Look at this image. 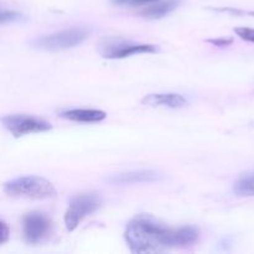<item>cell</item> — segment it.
I'll return each mask as SVG.
<instances>
[{"mask_svg":"<svg viewBox=\"0 0 254 254\" xmlns=\"http://www.w3.org/2000/svg\"><path fill=\"white\" fill-rule=\"evenodd\" d=\"M198 232L195 227L173 230L153 215L141 213L127 225L124 240L133 253H156L173 247H188L196 243Z\"/></svg>","mask_w":254,"mask_h":254,"instance_id":"obj_1","label":"cell"},{"mask_svg":"<svg viewBox=\"0 0 254 254\" xmlns=\"http://www.w3.org/2000/svg\"><path fill=\"white\" fill-rule=\"evenodd\" d=\"M4 192L12 197L47 198L56 195L51 181L40 176H21L4 184Z\"/></svg>","mask_w":254,"mask_h":254,"instance_id":"obj_2","label":"cell"},{"mask_svg":"<svg viewBox=\"0 0 254 254\" xmlns=\"http://www.w3.org/2000/svg\"><path fill=\"white\" fill-rule=\"evenodd\" d=\"M98 51L104 59L118 60L138 54H156L160 51V49L156 45L136 44L133 41L111 37L99 42Z\"/></svg>","mask_w":254,"mask_h":254,"instance_id":"obj_3","label":"cell"},{"mask_svg":"<svg viewBox=\"0 0 254 254\" xmlns=\"http://www.w3.org/2000/svg\"><path fill=\"white\" fill-rule=\"evenodd\" d=\"M101 203L102 200L98 193L88 192L73 196L69 200L68 208L64 213V225H66L67 230L69 232L76 230L79 222L86 216L92 215L101 207Z\"/></svg>","mask_w":254,"mask_h":254,"instance_id":"obj_4","label":"cell"},{"mask_svg":"<svg viewBox=\"0 0 254 254\" xmlns=\"http://www.w3.org/2000/svg\"><path fill=\"white\" fill-rule=\"evenodd\" d=\"M87 39V31L78 27L62 30L55 34L46 35L35 39L31 42L34 47L45 51H60V50L72 49L77 45L82 44Z\"/></svg>","mask_w":254,"mask_h":254,"instance_id":"obj_5","label":"cell"},{"mask_svg":"<svg viewBox=\"0 0 254 254\" xmlns=\"http://www.w3.org/2000/svg\"><path fill=\"white\" fill-rule=\"evenodd\" d=\"M5 128L15 136L20 138L26 134L31 133H44L52 129V126L45 119L37 118L34 116H27V114H11V116H5L1 119Z\"/></svg>","mask_w":254,"mask_h":254,"instance_id":"obj_6","label":"cell"},{"mask_svg":"<svg viewBox=\"0 0 254 254\" xmlns=\"http://www.w3.org/2000/svg\"><path fill=\"white\" fill-rule=\"evenodd\" d=\"M22 232L30 245L41 243L51 232V220L40 211H31L22 218Z\"/></svg>","mask_w":254,"mask_h":254,"instance_id":"obj_7","label":"cell"},{"mask_svg":"<svg viewBox=\"0 0 254 254\" xmlns=\"http://www.w3.org/2000/svg\"><path fill=\"white\" fill-rule=\"evenodd\" d=\"M161 179L160 174L153 170H133L111 176L108 181L113 185H133V184L155 183Z\"/></svg>","mask_w":254,"mask_h":254,"instance_id":"obj_8","label":"cell"},{"mask_svg":"<svg viewBox=\"0 0 254 254\" xmlns=\"http://www.w3.org/2000/svg\"><path fill=\"white\" fill-rule=\"evenodd\" d=\"M141 103L148 107H168V108H180L188 103L186 98L178 93H153L143 98Z\"/></svg>","mask_w":254,"mask_h":254,"instance_id":"obj_9","label":"cell"},{"mask_svg":"<svg viewBox=\"0 0 254 254\" xmlns=\"http://www.w3.org/2000/svg\"><path fill=\"white\" fill-rule=\"evenodd\" d=\"M60 117L72 122L81 123H97L106 119L107 113L98 109H69L60 113Z\"/></svg>","mask_w":254,"mask_h":254,"instance_id":"obj_10","label":"cell"},{"mask_svg":"<svg viewBox=\"0 0 254 254\" xmlns=\"http://www.w3.org/2000/svg\"><path fill=\"white\" fill-rule=\"evenodd\" d=\"M179 5H180V0H164V1L155 2V4L145 7L140 12V15H143L146 19H161V17L173 12L175 9H178Z\"/></svg>","mask_w":254,"mask_h":254,"instance_id":"obj_11","label":"cell"},{"mask_svg":"<svg viewBox=\"0 0 254 254\" xmlns=\"http://www.w3.org/2000/svg\"><path fill=\"white\" fill-rule=\"evenodd\" d=\"M236 195L254 196V171L242 174L233 185Z\"/></svg>","mask_w":254,"mask_h":254,"instance_id":"obj_12","label":"cell"},{"mask_svg":"<svg viewBox=\"0 0 254 254\" xmlns=\"http://www.w3.org/2000/svg\"><path fill=\"white\" fill-rule=\"evenodd\" d=\"M21 20H25L24 15L15 11H5L4 10V11L1 12V15H0V21H1V24L12 21H21Z\"/></svg>","mask_w":254,"mask_h":254,"instance_id":"obj_13","label":"cell"},{"mask_svg":"<svg viewBox=\"0 0 254 254\" xmlns=\"http://www.w3.org/2000/svg\"><path fill=\"white\" fill-rule=\"evenodd\" d=\"M235 32L237 36H240L245 41L253 42L254 44V29H251V27H236Z\"/></svg>","mask_w":254,"mask_h":254,"instance_id":"obj_14","label":"cell"},{"mask_svg":"<svg viewBox=\"0 0 254 254\" xmlns=\"http://www.w3.org/2000/svg\"><path fill=\"white\" fill-rule=\"evenodd\" d=\"M206 42L208 44H212L213 46H221V47H225V46H230V45L233 44V39L232 37H220V39H210V40H206Z\"/></svg>","mask_w":254,"mask_h":254,"instance_id":"obj_15","label":"cell"},{"mask_svg":"<svg viewBox=\"0 0 254 254\" xmlns=\"http://www.w3.org/2000/svg\"><path fill=\"white\" fill-rule=\"evenodd\" d=\"M9 228H7V226L5 225V222H2L1 221V230H0V245H2V243H5L7 241V238H9Z\"/></svg>","mask_w":254,"mask_h":254,"instance_id":"obj_16","label":"cell"},{"mask_svg":"<svg viewBox=\"0 0 254 254\" xmlns=\"http://www.w3.org/2000/svg\"><path fill=\"white\" fill-rule=\"evenodd\" d=\"M155 1H159V0H131V1L129 2L133 5H144V4H149V2H155Z\"/></svg>","mask_w":254,"mask_h":254,"instance_id":"obj_17","label":"cell"},{"mask_svg":"<svg viewBox=\"0 0 254 254\" xmlns=\"http://www.w3.org/2000/svg\"><path fill=\"white\" fill-rule=\"evenodd\" d=\"M123 1H131V0H123Z\"/></svg>","mask_w":254,"mask_h":254,"instance_id":"obj_18","label":"cell"}]
</instances>
